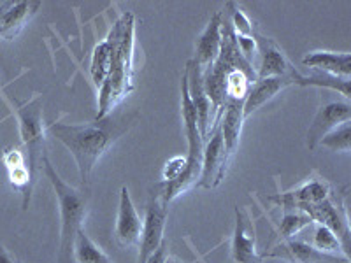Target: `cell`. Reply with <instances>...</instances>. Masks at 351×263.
<instances>
[{"mask_svg": "<svg viewBox=\"0 0 351 263\" xmlns=\"http://www.w3.org/2000/svg\"><path fill=\"white\" fill-rule=\"evenodd\" d=\"M165 263H183V262H180V260H178V258H172V256H167Z\"/></svg>", "mask_w": 351, "mask_h": 263, "instance_id": "4dcf8cb0", "label": "cell"}, {"mask_svg": "<svg viewBox=\"0 0 351 263\" xmlns=\"http://www.w3.org/2000/svg\"><path fill=\"white\" fill-rule=\"evenodd\" d=\"M244 123V114H243V104H232L227 105L219 120V132L223 137L225 142V151L227 156L230 158L236 153L237 146H239V137L241 130H243Z\"/></svg>", "mask_w": 351, "mask_h": 263, "instance_id": "ffe728a7", "label": "cell"}, {"mask_svg": "<svg viewBox=\"0 0 351 263\" xmlns=\"http://www.w3.org/2000/svg\"><path fill=\"white\" fill-rule=\"evenodd\" d=\"M141 231H143V221H141L139 214L134 208L128 188L123 186L120 192L118 216H116L114 239L121 247L139 246Z\"/></svg>", "mask_w": 351, "mask_h": 263, "instance_id": "8fae6325", "label": "cell"}, {"mask_svg": "<svg viewBox=\"0 0 351 263\" xmlns=\"http://www.w3.org/2000/svg\"><path fill=\"white\" fill-rule=\"evenodd\" d=\"M43 168L46 177L55 190L60 211V251H58V263H72V251L77 231L83 228V221L86 218L88 203H90V192L88 186L74 188L65 183L60 175L56 174L55 167L49 162L48 155L43 158Z\"/></svg>", "mask_w": 351, "mask_h": 263, "instance_id": "3957f363", "label": "cell"}, {"mask_svg": "<svg viewBox=\"0 0 351 263\" xmlns=\"http://www.w3.org/2000/svg\"><path fill=\"white\" fill-rule=\"evenodd\" d=\"M181 112H183L184 121V134L188 139V155L186 167H184L183 174L176 181L171 183H162L158 186V193L162 195L165 203L172 202L176 197H180L181 193L186 192L188 188L199 184L200 171H202V153H204V140L200 136L199 127H197V112L193 108L192 100H190V93H188L186 76H183L181 81Z\"/></svg>", "mask_w": 351, "mask_h": 263, "instance_id": "277c9868", "label": "cell"}, {"mask_svg": "<svg viewBox=\"0 0 351 263\" xmlns=\"http://www.w3.org/2000/svg\"><path fill=\"white\" fill-rule=\"evenodd\" d=\"M351 121V105L350 100H335L322 105L316 112L311 127L307 130V146L315 149L328 132L341 127L343 123Z\"/></svg>", "mask_w": 351, "mask_h": 263, "instance_id": "9c48e42d", "label": "cell"}, {"mask_svg": "<svg viewBox=\"0 0 351 263\" xmlns=\"http://www.w3.org/2000/svg\"><path fill=\"white\" fill-rule=\"evenodd\" d=\"M300 211L306 212L309 218L313 219V223L324 225L328 230L339 239L341 246H343L344 253H350V227H348V218L341 208H335V203L332 199L324 200V202L311 203V205H304Z\"/></svg>", "mask_w": 351, "mask_h": 263, "instance_id": "30bf717a", "label": "cell"}, {"mask_svg": "<svg viewBox=\"0 0 351 263\" xmlns=\"http://www.w3.org/2000/svg\"><path fill=\"white\" fill-rule=\"evenodd\" d=\"M227 12L228 18H230V23L234 27V32L236 36L241 37H253L255 36V28H253L252 21L247 20V16L237 8L234 2H228L227 4Z\"/></svg>", "mask_w": 351, "mask_h": 263, "instance_id": "4316f807", "label": "cell"}, {"mask_svg": "<svg viewBox=\"0 0 351 263\" xmlns=\"http://www.w3.org/2000/svg\"><path fill=\"white\" fill-rule=\"evenodd\" d=\"M262 258H278L290 263H348L350 260L344 256H334L322 253L313 246L300 240H283L274 246L269 253H263Z\"/></svg>", "mask_w": 351, "mask_h": 263, "instance_id": "7c38bea8", "label": "cell"}, {"mask_svg": "<svg viewBox=\"0 0 351 263\" xmlns=\"http://www.w3.org/2000/svg\"><path fill=\"white\" fill-rule=\"evenodd\" d=\"M72 260H74V263H112L109 256L90 239V236L83 228L77 231L76 240H74Z\"/></svg>", "mask_w": 351, "mask_h": 263, "instance_id": "603a6c76", "label": "cell"}, {"mask_svg": "<svg viewBox=\"0 0 351 263\" xmlns=\"http://www.w3.org/2000/svg\"><path fill=\"white\" fill-rule=\"evenodd\" d=\"M290 77L293 84H300V86H315V88H327L332 92H337L344 97V100H350V79H343V77H335L324 74V72H315L313 76H302L295 68H290Z\"/></svg>", "mask_w": 351, "mask_h": 263, "instance_id": "44dd1931", "label": "cell"}, {"mask_svg": "<svg viewBox=\"0 0 351 263\" xmlns=\"http://www.w3.org/2000/svg\"><path fill=\"white\" fill-rule=\"evenodd\" d=\"M130 125L132 121L127 118L112 120V116H108L104 120H95L92 123L83 125L51 123L48 132L71 151V155L76 160L81 183L83 186H88V181L92 177V172L99 164V160L123 136Z\"/></svg>", "mask_w": 351, "mask_h": 263, "instance_id": "6da1fadb", "label": "cell"}, {"mask_svg": "<svg viewBox=\"0 0 351 263\" xmlns=\"http://www.w3.org/2000/svg\"><path fill=\"white\" fill-rule=\"evenodd\" d=\"M330 199V188L325 181L313 179L304 183L297 190H291L287 193H278V195L269 197L271 202H274L278 208L285 211H300L304 205H311V203L324 202Z\"/></svg>", "mask_w": 351, "mask_h": 263, "instance_id": "5bb4252c", "label": "cell"}, {"mask_svg": "<svg viewBox=\"0 0 351 263\" xmlns=\"http://www.w3.org/2000/svg\"><path fill=\"white\" fill-rule=\"evenodd\" d=\"M256 49H258V67H256V79H267V77L288 76L291 65L287 60L285 53L274 40L260 36L255 32Z\"/></svg>", "mask_w": 351, "mask_h": 263, "instance_id": "9a60e30c", "label": "cell"}, {"mask_svg": "<svg viewBox=\"0 0 351 263\" xmlns=\"http://www.w3.org/2000/svg\"><path fill=\"white\" fill-rule=\"evenodd\" d=\"M313 219L306 214L304 211H285L283 219H281L280 225V236L285 240L291 239V236L299 234L302 228H306L307 225H311Z\"/></svg>", "mask_w": 351, "mask_h": 263, "instance_id": "484cf974", "label": "cell"}, {"mask_svg": "<svg viewBox=\"0 0 351 263\" xmlns=\"http://www.w3.org/2000/svg\"><path fill=\"white\" fill-rule=\"evenodd\" d=\"M256 253L255 225L246 211L236 209V230L232 239V262L234 263H262Z\"/></svg>", "mask_w": 351, "mask_h": 263, "instance_id": "4fadbf2b", "label": "cell"}, {"mask_svg": "<svg viewBox=\"0 0 351 263\" xmlns=\"http://www.w3.org/2000/svg\"><path fill=\"white\" fill-rule=\"evenodd\" d=\"M111 56H112V39L106 37L102 42L95 46L92 53V62H90V76H92L93 84L100 88L104 84L106 77L111 68Z\"/></svg>", "mask_w": 351, "mask_h": 263, "instance_id": "7402d4cb", "label": "cell"}, {"mask_svg": "<svg viewBox=\"0 0 351 263\" xmlns=\"http://www.w3.org/2000/svg\"><path fill=\"white\" fill-rule=\"evenodd\" d=\"M228 156L225 151V142L221 137V132L218 127L213 128L209 134L208 140L204 142V153H202V171H200L199 186L206 188V190H213L223 181L225 171H227Z\"/></svg>", "mask_w": 351, "mask_h": 263, "instance_id": "52a82bcc", "label": "cell"}, {"mask_svg": "<svg viewBox=\"0 0 351 263\" xmlns=\"http://www.w3.org/2000/svg\"><path fill=\"white\" fill-rule=\"evenodd\" d=\"M18 121H20V136L27 156V168L32 181H36L37 171L43 167L44 153V121H43V99L34 95L32 100L18 105Z\"/></svg>", "mask_w": 351, "mask_h": 263, "instance_id": "5b68a950", "label": "cell"}, {"mask_svg": "<svg viewBox=\"0 0 351 263\" xmlns=\"http://www.w3.org/2000/svg\"><path fill=\"white\" fill-rule=\"evenodd\" d=\"M0 263H16L2 246H0Z\"/></svg>", "mask_w": 351, "mask_h": 263, "instance_id": "f546056e", "label": "cell"}, {"mask_svg": "<svg viewBox=\"0 0 351 263\" xmlns=\"http://www.w3.org/2000/svg\"><path fill=\"white\" fill-rule=\"evenodd\" d=\"M184 167H186V158H183V156H174V158L169 160L164 167V183L178 179L183 174Z\"/></svg>", "mask_w": 351, "mask_h": 263, "instance_id": "83f0119b", "label": "cell"}, {"mask_svg": "<svg viewBox=\"0 0 351 263\" xmlns=\"http://www.w3.org/2000/svg\"><path fill=\"white\" fill-rule=\"evenodd\" d=\"M313 247L322 253H327V255L344 256V258H348L343 246H341L339 239H337L327 227H324V225H318V227H316L315 236H313Z\"/></svg>", "mask_w": 351, "mask_h": 263, "instance_id": "cb8c5ba5", "label": "cell"}, {"mask_svg": "<svg viewBox=\"0 0 351 263\" xmlns=\"http://www.w3.org/2000/svg\"><path fill=\"white\" fill-rule=\"evenodd\" d=\"M167 256H169V251H167V242H162L160 244V247L158 249H156L155 253H153L152 256H149L148 260H146V262L144 263H165V260H167Z\"/></svg>", "mask_w": 351, "mask_h": 263, "instance_id": "f1b7e54d", "label": "cell"}, {"mask_svg": "<svg viewBox=\"0 0 351 263\" xmlns=\"http://www.w3.org/2000/svg\"><path fill=\"white\" fill-rule=\"evenodd\" d=\"M304 67L315 72H324L328 76L350 79L351 76V55L348 51H313L302 58Z\"/></svg>", "mask_w": 351, "mask_h": 263, "instance_id": "ac0fdd59", "label": "cell"}, {"mask_svg": "<svg viewBox=\"0 0 351 263\" xmlns=\"http://www.w3.org/2000/svg\"><path fill=\"white\" fill-rule=\"evenodd\" d=\"M318 146H324V148L332 149L335 153H350L351 149V125L343 123L341 127L334 128L332 132H328L327 136L322 139V142Z\"/></svg>", "mask_w": 351, "mask_h": 263, "instance_id": "d4e9b609", "label": "cell"}, {"mask_svg": "<svg viewBox=\"0 0 351 263\" xmlns=\"http://www.w3.org/2000/svg\"><path fill=\"white\" fill-rule=\"evenodd\" d=\"M109 37L112 39L111 68L104 84L99 88V109L97 120L112 114L125 97L134 90V46H136V18L125 12L112 25Z\"/></svg>", "mask_w": 351, "mask_h": 263, "instance_id": "7a4b0ae2", "label": "cell"}, {"mask_svg": "<svg viewBox=\"0 0 351 263\" xmlns=\"http://www.w3.org/2000/svg\"><path fill=\"white\" fill-rule=\"evenodd\" d=\"M219 48H221V12H216L197 42L193 64L200 68L202 74L213 67L219 55Z\"/></svg>", "mask_w": 351, "mask_h": 263, "instance_id": "2e32d148", "label": "cell"}, {"mask_svg": "<svg viewBox=\"0 0 351 263\" xmlns=\"http://www.w3.org/2000/svg\"><path fill=\"white\" fill-rule=\"evenodd\" d=\"M184 76H186L190 100H192L197 112V127H199L202 140L206 142L211 130L215 128V118H213L211 100L208 99V93H206V88H204V74L193 64V60H190L186 65V71H184Z\"/></svg>", "mask_w": 351, "mask_h": 263, "instance_id": "ba28073f", "label": "cell"}, {"mask_svg": "<svg viewBox=\"0 0 351 263\" xmlns=\"http://www.w3.org/2000/svg\"><path fill=\"white\" fill-rule=\"evenodd\" d=\"M293 84L290 77V72H288V76H281V77H267V79H256V83L253 84L250 93H247L246 100H244L243 105V114L244 120L250 118L253 112L258 111L260 108L271 102L276 95L280 92H283L285 88Z\"/></svg>", "mask_w": 351, "mask_h": 263, "instance_id": "e0dca14e", "label": "cell"}, {"mask_svg": "<svg viewBox=\"0 0 351 263\" xmlns=\"http://www.w3.org/2000/svg\"><path fill=\"white\" fill-rule=\"evenodd\" d=\"M39 8L40 2H14L8 11L0 14V39H14Z\"/></svg>", "mask_w": 351, "mask_h": 263, "instance_id": "d6986e66", "label": "cell"}, {"mask_svg": "<svg viewBox=\"0 0 351 263\" xmlns=\"http://www.w3.org/2000/svg\"><path fill=\"white\" fill-rule=\"evenodd\" d=\"M169 203L164 202L158 192L152 197V200L146 205V216L143 221V231H141L139 242V260L137 262L144 263L153 253L164 242L165 221H167V209Z\"/></svg>", "mask_w": 351, "mask_h": 263, "instance_id": "8992f818", "label": "cell"}]
</instances>
